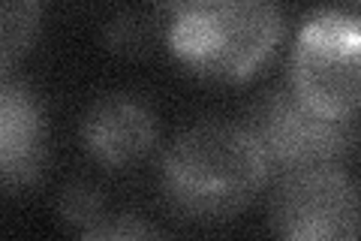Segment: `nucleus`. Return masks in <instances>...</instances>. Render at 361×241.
Segmentation results:
<instances>
[{"instance_id":"obj_3","label":"nucleus","mask_w":361,"mask_h":241,"mask_svg":"<svg viewBox=\"0 0 361 241\" xmlns=\"http://www.w3.org/2000/svg\"><path fill=\"white\" fill-rule=\"evenodd\" d=\"M304 106L355 121L361 102V21L353 9L325 6L304 18L289 57V85Z\"/></svg>"},{"instance_id":"obj_6","label":"nucleus","mask_w":361,"mask_h":241,"mask_svg":"<svg viewBox=\"0 0 361 241\" xmlns=\"http://www.w3.org/2000/svg\"><path fill=\"white\" fill-rule=\"evenodd\" d=\"M49 157V118L39 94L25 82L0 78V193L37 184Z\"/></svg>"},{"instance_id":"obj_7","label":"nucleus","mask_w":361,"mask_h":241,"mask_svg":"<svg viewBox=\"0 0 361 241\" xmlns=\"http://www.w3.org/2000/svg\"><path fill=\"white\" fill-rule=\"evenodd\" d=\"M82 142L103 166H130L157 142V118L139 97L106 94L82 118Z\"/></svg>"},{"instance_id":"obj_10","label":"nucleus","mask_w":361,"mask_h":241,"mask_svg":"<svg viewBox=\"0 0 361 241\" xmlns=\"http://www.w3.org/2000/svg\"><path fill=\"white\" fill-rule=\"evenodd\" d=\"M103 193L99 187L87 184V181H73V184H66L63 193H61V217L66 223L73 226H94L97 221H103Z\"/></svg>"},{"instance_id":"obj_8","label":"nucleus","mask_w":361,"mask_h":241,"mask_svg":"<svg viewBox=\"0 0 361 241\" xmlns=\"http://www.w3.org/2000/svg\"><path fill=\"white\" fill-rule=\"evenodd\" d=\"M42 28L37 0H0V78L30 52Z\"/></svg>"},{"instance_id":"obj_4","label":"nucleus","mask_w":361,"mask_h":241,"mask_svg":"<svg viewBox=\"0 0 361 241\" xmlns=\"http://www.w3.org/2000/svg\"><path fill=\"white\" fill-rule=\"evenodd\" d=\"M262 151L268 172H298L313 166H341L355 148V121H337L313 112L289 88L268 90L244 124Z\"/></svg>"},{"instance_id":"obj_9","label":"nucleus","mask_w":361,"mask_h":241,"mask_svg":"<svg viewBox=\"0 0 361 241\" xmlns=\"http://www.w3.org/2000/svg\"><path fill=\"white\" fill-rule=\"evenodd\" d=\"M82 241H172V238L135 214H118L97 221L82 235Z\"/></svg>"},{"instance_id":"obj_2","label":"nucleus","mask_w":361,"mask_h":241,"mask_svg":"<svg viewBox=\"0 0 361 241\" xmlns=\"http://www.w3.org/2000/svg\"><path fill=\"white\" fill-rule=\"evenodd\" d=\"M286 33L283 9L271 0H184L166 6V42L193 76L247 82Z\"/></svg>"},{"instance_id":"obj_1","label":"nucleus","mask_w":361,"mask_h":241,"mask_svg":"<svg viewBox=\"0 0 361 241\" xmlns=\"http://www.w3.org/2000/svg\"><path fill=\"white\" fill-rule=\"evenodd\" d=\"M271 178L244 124L199 121L175 136L160 163L166 199L196 221H229L244 211Z\"/></svg>"},{"instance_id":"obj_5","label":"nucleus","mask_w":361,"mask_h":241,"mask_svg":"<svg viewBox=\"0 0 361 241\" xmlns=\"http://www.w3.org/2000/svg\"><path fill=\"white\" fill-rule=\"evenodd\" d=\"M277 241H358V184L341 166L280 175L268 208Z\"/></svg>"}]
</instances>
